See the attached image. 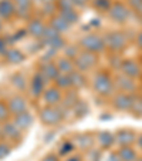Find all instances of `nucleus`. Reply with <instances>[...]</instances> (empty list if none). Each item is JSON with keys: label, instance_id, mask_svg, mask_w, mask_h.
Wrapping results in <instances>:
<instances>
[{"label": "nucleus", "instance_id": "40", "mask_svg": "<svg viewBox=\"0 0 142 161\" xmlns=\"http://www.w3.org/2000/svg\"><path fill=\"white\" fill-rule=\"evenodd\" d=\"M129 6L132 10H135V12H138L139 7L142 6V0H129Z\"/></svg>", "mask_w": 142, "mask_h": 161}, {"label": "nucleus", "instance_id": "8", "mask_svg": "<svg viewBox=\"0 0 142 161\" xmlns=\"http://www.w3.org/2000/svg\"><path fill=\"white\" fill-rule=\"evenodd\" d=\"M21 133H23V131L13 121H4L3 124H2V127H0V134H2L4 138H7L9 141H17L21 137Z\"/></svg>", "mask_w": 142, "mask_h": 161}, {"label": "nucleus", "instance_id": "7", "mask_svg": "<svg viewBox=\"0 0 142 161\" xmlns=\"http://www.w3.org/2000/svg\"><path fill=\"white\" fill-rule=\"evenodd\" d=\"M7 107H9V111L12 116H17V114H21L29 110V103L27 98H24L23 96L17 94L13 96L9 101H7Z\"/></svg>", "mask_w": 142, "mask_h": 161}, {"label": "nucleus", "instance_id": "33", "mask_svg": "<svg viewBox=\"0 0 142 161\" xmlns=\"http://www.w3.org/2000/svg\"><path fill=\"white\" fill-rule=\"evenodd\" d=\"M55 6H57L58 10H68V9H74L76 4H74L73 0H57Z\"/></svg>", "mask_w": 142, "mask_h": 161}, {"label": "nucleus", "instance_id": "36", "mask_svg": "<svg viewBox=\"0 0 142 161\" xmlns=\"http://www.w3.org/2000/svg\"><path fill=\"white\" fill-rule=\"evenodd\" d=\"M10 154V146L6 143H0V160L6 158Z\"/></svg>", "mask_w": 142, "mask_h": 161}, {"label": "nucleus", "instance_id": "51", "mask_svg": "<svg viewBox=\"0 0 142 161\" xmlns=\"http://www.w3.org/2000/svg\"><path fill=\"white\" fill-rule=\"evenodd\" d=\"M135 161H142V158H141V160H138V158H136V160Z\"/></svg>", "mask_w": 142, "mask_h": 161}, {"label": "nucleus", "instance_id": "39", "mask_svg": "<svg viewBox=\"0 0 142 161\" xmlns=\"http://www.w3.org/2000/svg\"><path fill=\"white\" fill-rule=\"evenodd\" d=\"M7 49H9V43H7V40L3 39V37H0V54H4Z\"/></svg>", "mask_w": 142, "mask_h": 161}, {"label": "nucleus", "instance_id": "49", "mask_svg": "<svg viewBox=\"0 0 142 161\" xmlns=\"http://www.w3.org/2000/svg\"><path fill=\"white\" fill-rule=\"evenodd\" d=\"M136 13H138V14H141V17H142V6L139 7V10H138V12H136Z\"/></svg>", "mask_w": 142, "mask_h": 161}, {"label": "nucleus", "instance_id": "53", "mask_svg": "<svg viewBox=\"0 0 142 161\" xmlns=\"http://www.w3.org/2000/svg\"><path fill=\"white\" fill-rule=\"evenodd\" d=\"M141 63H142V58H141Z\"/></svg>", "mask_w": 142, "mask_h": 161}, {"label": "nucleus", "instance_id": "15", "mask_svg": "<svg viewBox=\"0 0 142 161\" xmlns=\"http://www.w3.org/2000/svg\"><path fill=\"white\" fill-rule=\"evenodd\" d=\"M40 74L45 79V81H54L57 79V76L60 74V70L55 63H51V61H47V63L41 64V69H40Z\"/></svg>", "mask_w": 142, "mask_h": 161}, {"label": "nucleus", "instance_id": "37", "mask_svg": "<svg viewBox=\"0 0 142 161\" xmlns=\"http://www.w3.org/2000/svg\"><path fill=\"white\" fill-rule=\"evenodd\" d=\"M88 161H100L101 158V153L97 151V150L94 148H90V151H88Z\"/></svg>", "mask_w": 142, "mask_h": 161}, {"label": "nucleus", "instance_id": "16", "mask_svg": "<svg viewBox=\"0 0 142 161\" xmlns=\"http://www.w3.org/2000/svg\"><path fill=\"white\" fill-rule=\"evenodd\" d=\"M33 120H34L33 114H31L29 110L24 113H21V114H17V116H13V123H14L21 131L29 130V128L31 127V124H33Z\"/></svg>", "mask_w": 142, "mask_h": 161}, {"label": "nucleus", "instance_id": "52", "mask_svg": "<svg viewBox=\"0 0 142 161\" xmlns=\"http://www.w3.org/2000/svg\"><path fill=\"white\" fill-rule=\"evenodd\" d=\"M141 25H142V17H141Z\"/></svg>", "mask_w": 142, "mask_h": 161}, {"label": "nucleus", "instance_id": "26", "mask_svg": "<svg viewBox=\"0 0 142 161\" xmlns=\"http://www.w3.org/2000/svg\"><path fill=\"white\" fill-rule=\"evenodd\" d=\"M60 14L68 21L70 25H76L80 20V14L76 10V7L74 9H68V10H60Z\"/></svg>", "mask_w": 142, "mask_h": 161}, {"label": "nucleus", "instance_id": "32", "mask_svg": "<svg viewBox=\"0 0 142 161\" xmlns=\"http://www.w3.org/2000/svg\"><path fill=\"white\" fill-rule=\"evenodd\" d=\"M12 116L9 111V107H7V104L4 103V101L0 100V123H4L7 121V119Z\"/></svg>", "mask_w": 142, "mask_h": 161}, {"label": "nucleus", "instance_id": "20", "mask_svg": "<svg viewBox=\"0 0 142 161\" xmlns=\"http://www.w3.org/2000/svg\"><path fill=\"white\" fill-rule=\"evenodd\" d=\"M4 58H6V61L7 63H10V64H18V63H21V61L24 60V54L20 52V50H17V49H7L6 50V53H4Z\"/></svg>", "mask_w": 142, "mask_h": 161}, {"label": "nucleus", "instance_id": "24", "mask_svg": "<svg viewBox=\"0 0 142 161\" xmlns=\"http://www.w3.org/2000/svg\"><path fill=\"white\" fill-rule=\"evenodd\" d=\"M70 80H71V86H73L74 88H81L85 86V83H87V80H85V76L82 71H73V73L70 74Z\"/></svg>", "mask_w": 142, "mask_h": 161}, {"label": "nucleus", "instance_id": "48", "mask_svg": "<svg viewBox=\"0 0 142 161\" xmlns=\"http://www.w3.org/2000/svg\"><path fill=\"white\" fill-rule=\"evenodd\" d=\"M138 146H139V147H141V148H142V136H141V137H139V138H138Z\"/></svg>", "mask_w": 142, "mask_h": 161}, {"label": "nucleus", "instance_id": "41", "mask_svg": "<svg viewBox=\"0 0 142 161\" xmlns=\"http://www.w3.org/2000/svg\"><path fill=\"white\" fill-rule=\"evenodd\" d=\"M132 110H135L136 113L142 114V98H139V100H136V101H135V104H134Z\"/></svg>", "mask_w": 142, "mask_h": 161}, {"label": "nucleus", "instance_id": "44", "mask_svg": "<svg viewBox=\"0 0 142 161\" xmlns=\"http://www.w3.org/2000/svg\"><path fill=\"white\" fill-rule=\"evenodd\" d=\"M136 44H138L139 47H141V49H142V30L139 31V33H138V36H136Z\"/></svg>", "mask_w": 142, "mask_h": 161}, {"label": "nucleus", "instance_id": "4", "mask_svg": "<svg viewBox=\"0 0 142 161\" xmlns=\"http://www.w3.org/2000/svg\"><path fill=\"white\" fill-rule=\"evenodd\" d=\"M97 61H98V57L95 53L84 50V52L78 53V56H77L76 60H74V64H76L77 70L84 73V71H88L90 69H92V67L97 64Z\"/></svg>", "mask_w": 142, "mask_h": 161}, {"label": "nucleus", "instance_id": "31", "mask_svg": "<svg viewBox=\"0 0 142 161\" xmlns=\"http://www.w3.org/2000/svg\"><path fill=\"white\" fill-rule=\"evenodd\" d=\"M73 110H74V113H76L77 116H80V117L85 116V114L88 113V107L84 101H77L76 106L73 107Z\"/></svg>", "mask_w": 142, "mask_h": 161}, {"label": "nucleus", "instance_id": "6", "mask_svg": "<svg viewBox=\"0 0 142 161\" xmlns=\"http://www.w3.org/2000/svg\"><path fill=\"white\" fill-rule=\"evenodd\" d=\"M109 17L112 19L117 23H124L129 19V9L125 6L124 3H119V2H115V3L111 4L108 10Z\"/></svg>", "mask_w": 142, "mask_h": 161}, {"label": "nucleus", "instance_id": "1", "mask_svg": "<svg viewBox=\"0 0 142 161\" xmlns=\"http://www.w3.org/2000/svg\"><path fill=\"white\" fill-rule=\"evenodd\" d=\"M63 119V108L57 106H45L40 108V120L47 125H57Z\"/></svg>", "mask_w": 142, "mask_h": 161}, {"label": "nucleus", "instance_id": "38", "mask_svg": "<svg viewBox=\"0 0 142 161\" xmlns=\"http://www.w3.org/2000/svg\"><path fill=\"white\" fill-rule=\"evenodd\" d=\"M77 56H78V50L74 47V46H71V47H68V49L66 50V57H70V58H76Z\"/></svg>", "mask_w": 142, "mask_h": 161}, {"label": "nucleus", "instance_id": "45", "mask_svg": "<svg viewBox=\"0 0 142 161\" xmlns=\"http://www.w3.org/2000/svg\"><path fill=\"white\" fill-rule=\"evenodd\" d=\"M73 2L76 6H85V3H87L88 0H73Z\"/></svg>", "mask_w": 142, "mask_h": 161}, {"label": "nucleus", "instance_id": "2", "mask_svg": "<svg viewBox=\"0 0 142 161\" xmlns=\"http://www.w3.org/2000/svg\"><path fill=\"white\" fill-rule=\"evenodd\" d=\"M94 90L100 96H109L114 91V81L108 73L100 71L94 77Z\"/></svg>", "mask_w": 142, "mask_h": 161}, {"label": "nucleus", "instance_id": "43", "mask_svg": "<svg viewBox=\"0 0 142 161\" xmlns=\"http://www.w3.org/2000/svg\"><path fill=\"white\" fill-rule=\"evenodd\" d=\"M41 161H58V158H57V155H54V154H49V155H45Z\"/></svg>", "mask_w": 142, "mask_h": 161}, {"label": "nucleus", "instance_id": "9", "mask_svg": "<svg viewBox=\"0 0 142 161\" xmlns=\"http://www.w3.org/2000/svg\"><path fill=\"white\" fill-rule=\"evenodd\" d=\"M135 101L136 100L129 94V93H119V94H117L114 97V106L117 110L127 111V110H132Z\"/></svg>", "mask_w": 142, "mask_h": 161}, {"label": "nucleus", "instance_id": "14", "mask_svg": "<svg viewBox=\"0 0 142 161\" xmlns=\"http://www.w3.org/2000/svg\"><path fill=\"white\" fill-rule=\"evenodd\" d=\"M122 74L131 77V79H136V77L141 76V66L138 63H135L134 60H125L121 63L119 66Z\"/></svg>", "mask_w": 142, "mask_h": 161}, {"label": "nucleus", "instance_id": "30", "mask_svg": "<svg viewBox=\"0 0 142 161\" xmlns=\"http://www.w3.org/2000/svg\"><path fill=\"white\" fill-rule=\"evenodd\" d=\"M12 84L17 90H24L26 86H27V80L24 79V76H21V74H14L12 77Z\"/></svg>", "mask_w": 142, "mask_h": 161}, {"label": "nucleus", "instance_id": "34", "mask_svg": "<svg viewBox=\"0 0 142 161\" xmlns=\"http://www.w3.org/2000/svg\"><path fill=\"white\" fill-rule=\"evenodd\" d=\"M111 0H94V7L98 10H107L108 12L109 7H111Z\"/></svg>", "mask_w": 142, "mask_h": 161}, {"label": "nucleus", "instance_id": "46", "mask_svg": "<svg viewBox=\"0 0 142 161\" xmlns=\"http://www.w3.org/2000/svg\"><path fill=\"white\" fill-rule=\"evenodd\" d=\"M57 0H40V3L43 4H54Z\"/></svg>", "mask_w": 142, "mask_h": 161}, {"label": "nucleus", "instance_id": "21", "mask_svg": "<svg viewBox=\"0 0 142 161\" xmlns=\"http://www.w3.org/2000/svg\"><path fill=\"white\" fill-rule=\"evenodd\" d=\"M117 87L121 91H125V93H129V91L135 90V83H134V79L122 74L121 77L117 79Z\"/></svg>", "mask_w": 142, "mask_h": 161}, {"label": "nucleus", "instance_id": "13", "mask_svg": "<svg viewBox=\"0 0 142 161\" xmlns=\"http://www.w3.org/2000/svg\"><path fill=\"white\" fill-rule=\"evenodd\" d=\"M44 84H45V79L39 73H36L33 76V79H31L30 81V94L31 97L37 98L40 97V96L44 93Z\"/></svg>", "mask_w": 142, "mask_h": 161}, {"label": "nucleus", "instance_id": "12", "mask_svg": "<svg viewBox=\"0 0 142 161\" xmlns=\"http://www.w3.org/2000/svg\"><path fill=\"white\" fill-rule=\"evenodd\" d=\"M13 3L16 6V16L21 20H29L33 0H13Z\"/></svg>", "mask_w": 142, "mask_h": 161}, {"label": "nucleus", "instance_id": "27", "mask_svg": "<svg viewBox=\"0 0 142 161\" xmlns=\"http://www.w3.org/2000/svg\"><path fill=\"white\" fill-rule=\"evenodd\" d=\"M55 86H57L58 88H61V90H66V88L71 87V80H70V74H63L60 73L57 76V79L54 80Z\"/></svg>", "mask_w": 142, "mask_h": 161}, {"label": "nucleus", "instance_id": "17", "mask_svg": "<svg viewBox=\"0 0 142 161\" xmlns=\"http://www.w3.org/2000/svg\"><path fill=\"white\" fill-rule=\"evenodd\" d=\"M16 16V6L13 0H0V17L3 20H10Z\"/></svg>", "mask_w": 142, "mask_h": 161}, {"label": "nucleus", "instance_id": "47", "mask_svg": "<svg viewBox=\"0 0 142 161\" xmlns=\"http://www.w3.org/2000/svg\"><path fill=\"white\" fill-rule=\"evenodd\" d=\"M67 161H80V157H73V158H68Z\"/></svg>", "mask_w": 142, "mask_h": 161}, {"label": "nucleus", "instance_id": "28", "mask_svg": "<svg viewBox=\"0 0 142 161\" xmlns=\"http://www.w3.org/2000/svg\"><path fill=\"white\" fill-rule=\"evenodd\" d=\"M94 144L92 137L90 136H78L77 137V146L82 150H90Z\"/></svg>", "mask_w": 142, "mask_h": 161}, {"label": "nucleus", "instance_id": "10", "mask_svg": "<svg viewBox=\"0 0 142 161\" xmlns=\"http://www.w3.org/2000/svg\"><path fill=\"white\" fill-rule=\"evenodd\" d=\"M47 26L44 25V21L41 20V19H31L30 21H29L27 25V34L29 36H31L33 39H41L43 34H44V30Z\"/></svg>", "mask_w": 142, "mask_h": 161}, {"label": "nucleus", "instance_id": "23", "mask_svg": "<svg viewBox=\"0 0 142 161\" xmlns=\"http://www.w3.org/2000/svg\"><path fill=\"white\" fill-rule=\"evenodd\" d=\"M97 141L103 148H109V147L114 144L115 137L112 136L109 131H101V133L97 136Z\"/></svg>", "mask_w": 142, "mask_h": 161}, {"label": "nucleus", "instance_id": "25", "mask_svg": "<svg viewBox=\"0 0 142 161\" xmlns=\"http://www.w3.org/2000/svg\"><path fill=\"white\" fill-rule=\"evenodd\" d=\"M121 161H135L136 160V153L134 151V148H131L129 146H122L118 151Z\"/></svg>", "mask_w": 142, "mask_h": 161}, {"label": "nucleus", "instance_id": "18", "mask_svg": "<svg viewBox=\"0 0 142 161\" xmlns=\"http://www.w3.org/2000/svg\"><path fill=\"white\" fill-rule=\"evenodd\" d=\"M50 26H51L53 29H55L58 33H64V31H67L70 27H71V25H70L60 13H58V14H54L51 19H50Z\"/></svg>", "mask_w": 142, "mask_h": 161}, {"label": "nucleus", "instance_id": "42", "mask_svg": "<svg viewBox=\"0 0 142 161\" xmlns=\"http://www.w3.org/2000/svg\"><path fill=\"white\" fill-rule=\"evenodd\" d=\"M105 161H121V158H119V154H118V153H111V154H108V157H107Z\"/></svg>", "mask_w": 142, "mask_h": 161}, {"label": "nucleus", "instance_id": "22", "mask_svg": "<svg viewBox=\"0 0 142 161\" xmlns=\"http://www.w3.org/2000/svg\"><path fill=\"white\" fill-rule=\"evenodd\" d=\"M134 133L129 130H121L119 133L117 134V137H115V140H117V143L119 144V146H129V144H132L134 141Z\"/></svg>", "mask_w": 142, "mask_h": 161}, {"label": "nucleus", "instance_id": "29", "mask_svg": "<svg viewBox=\"0 0 142 161\" xmlns=\"http://www.w3.org/2000/svg\"><path fill=\"white\" fill-rule=\"evenodd\" d=\"M61 101H63V107H66V108H73L78 100H77V94H76V93H67V94L63 97V100H61Z\"/></svg>", "mask_w": 142, "mask_h": 161}, {"label": "nucleus", "instance_id": "11", "mask_svg": "<svg viewBox=\"0 0 142 161\" xmlns=\"http://www.w3.org/2000/svg\"><path fill=\"white\" fill-rule=\"evenodd\" d=\"M43 98H44L45 104L47 106H58L63 100V93H61V88L55 87H50L47 90H44L43 93Z\"/></svg>", "mask_w": 142, "mask_h": 161}, {"label": "nucleus", "instance_id": "50", "mask_svg": "<svg viewBox=\"0 0 142 161\" xmlns=\"http://www.w3.org/2000/svg\"><path fill=\"white\" fill-rule=\"evenodd\" d=\"M2 20H3V19L0 17V30H2V29H3V23H2Z\"/></svg>", "mask_w": 142, "mask_h": 161}, {"label": "nucleus", "instance_id": "5", "mask_svg": "<svg viewBox=\"0 0 142 161\" xmlns=\"http://www.w3.org/2000/svg\"><path fill=\"white\" fill-rule=\"evenodd\" d=\"M128 39L122 31H111L105 37V46L112 52H121L127 47Z\"/></svg>", "mask_w": 142, "mask_h": 161}, {"label": "nucleus", "instance_id": "3", "mask_svg": "<svg viewBox=\"0 0 142 161\" xmlns=\"http://www.w3.org/2000/svg\"><path fill=\"white\" fill-rule=\"evenodd\" d=\"M80 44H81V47L84 50L91 52V53H95V54L101 53L107 47V46H105V40H104L101 36L94 34V33L84 36L81 39V42H80Z\"/></svg>", "mask_w": 142, "mask_h": 161}, {"label": "nucleus", "instance_id": "19", "mask_svg": "<svg viewBox=\"0 0 142 161\" xmlns=\"http://www.w3.org/2000/svg\"><path fill=\"white\" fill-rule=\"evenodd\" d=\"M57 67H58V70H60V73L63 74H71L73 71H76V64H74L73 58H70V57H61L57 60Z\"/></svg>", "mask_w": 142, "mask_h": 161}, {"label": "nucleus", "instance_id": "35", "mask_svg": "<svg viewBox=\"0 0 142 161\" xmlns=\"http://www.w3.org/2000/svg\"><path fill=\"white\" fill-rule=\"evenodd\" d=\"M71 151H74V143H71V141H66V143L61 144V147H60V154L61 155H67Z\"/></svg>", "mask_w": 142, "mask_h": 161}]
</instances>
